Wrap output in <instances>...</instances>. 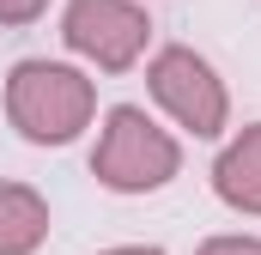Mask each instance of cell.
Segmentation results:
<instances>
[{"label": "cell", "instance_id": "cell-3", "mask_svg": "<svg viewBox=\"0 0 261 255\" xmlns=\"http://www.w3.org/2000/svg\"><path fill=\"white\" fill-rule=\"evenodd\" d=\"M152 97L200 140H213L225 128V85L213 79V67L195 49H164L152 61Z\"/></svg>", "mask_w": 261, "mask_h": 255}, {"label": "cell", "instance_id": "cell-2", "mask_svg": "<svg viewBox=\"0 0 261 255\" xmlns=\"http://www.w3.org/2000/svg\"><path fill=\"white\" fill-rule=\"evenodd\" d=\"M176 164H182V152H176V140L164 134V128L146 122V110H110V122H103V140H97V152H91V170H97V183H110V189L122 194H140V189H164L170 176H176Z\"/></svg>", "mask_w": 261, "mask_h": 255}, {"label": "cell", "instance_id": "cell-8", "mask_svg": "<svg viewBox=\"0 0 261 255\" xmlns=\"http://www.w3.org/2000/svg\"><path fill=\"white\" fill-rule=\"evenodd\" d=\"M200 255H261V243H243V237H213V243H200Z\"/></svg>", "mask_w": 261, "mask_h": 255}, {"label": "cell", "instance_id": "cell-1", "mask_svg": "<svg viewBox=\"0 0 261 255\" xmlns=\"http://www.w3.org/2000/svg\"><path fill=\"white\" fill-rule=\"evenodd\" d=\"M91 79L55 61H18L12 67V85H6V116L18 122L24 140H43V146H61L79 128L91 122Z\"/></svg>", "mask_w": 261, "mask_h": 255}, {"label": "cell", "instance_id": "cell-4", "mask_svg": "<svg viewBox=\"0 0 261 255\" xmlns=\"http://www.w3.org/2000/svg\"><path fill=\"white\" fill-rule=\"evenodd\" d=\"M146 31L152 24H146V12L134 0H73L67 6V43L79 55H91L97 67H110V73L140 61Z\"/></svg>", "mask_w": 261, "mask_h": 255}, {"label": "cell", "instance_id": "cell-5", "mask_svg": "<svg viewBox=\"0 0 261 255\" xmlns=\"http://www.w3.org/2000/svg\"><path fill=\"white\" fill-rule=\"evenodd\" d=\"M213 189L237 213H261V122L243 128L237 146H225V158L213 164Z\"/></svg>", "mask_w": 261, "mask_h": 255}, {"label": "cell", "instance_id": "cell-7", "mask_svg": "<svg viewBox=\"0 0 261 255\" xmlns=\"http://www.w3.org/2000/svg\"><path fill=\"white\" fill-rule=\"evenodd\" d=\"M49 0H0V24H31Z\"/></svg>", "mask_w": 261, "mask_h": 255}, {"label": "cell", "instance_id": "cell-9", "mask_svg": "<svg viewBox=\"0 0 261 255\" xmlns=\"http://www.w3.org/2000/svg\"><path fill=\"white\" fill-rule=\"evenodd\" d=\"M110 255H158V249H110Z\"/></svg>", "mask_w": 261, "mask_h": 255}, {"label": "cell", "instance_id": "cell-6", "mask_svg": "<svg viewBox=\"0 0 261 255\" xmlns=\"http://www.w3.org/2000/svg\"><path fill=\"white\" fill-rule=\"evenodd\" d=\"M49 237V207L24 183H0V255H31Z\"/></svg>", "mask_w": 261, "mask_h": 255}]
</instances>
